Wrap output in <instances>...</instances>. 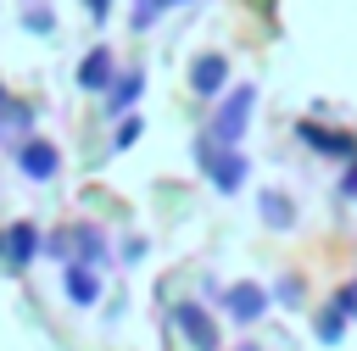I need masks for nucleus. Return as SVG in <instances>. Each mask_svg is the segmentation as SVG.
Segmentation results:
<instances>
[{
	"instance_id": "obj_1",
	"label": "nucleus",
	"mask_w": 357,
	"mask_h": 351,
	"mask_svg": "<svg viewBox=\"0 0 357 351\" xmlns=\"http://www.w3.org/2000/svg\"><path fill=\"white\" fill-rule=\"evenodd\" d=\"M251 106H257V95H251V89H234L229 106L218 111V134H212V139H218V145H234L240 128H245V117H251Z\"/></svg>"
},
{
	"instance_id": "obj_2",
	"label": "nucleus",
	"mask_w": 357,
	"mask_h": 351,
	"mask_svg": "<svg viewBox=\"0 0 357 351\" xmlns=\"http://www.w3.org/2000/svg\"><path fill=\"white\" fill-rule=\"evenodd\" d=\"M17 167H22L28 178H50V173H56V145H45V139H22Z\"/></svg>"
},
{
	"instance_id": "obj_3",
	"label": "nucleus",
	"mask_w": 357,
	"mask_h": 351,
	"mask_svg": "<svg viewBox=\"0 0 357 351\" xmlns=\"http://www.w3.org/2000/svg\"><path fill=\"white\" fill-rule=\"evenodd\" d=\"M173 318H178V329L190 334V345H195V351H212V345H218V329L206 323V312H201V306H178Z\"/></svg>"
},
{
	"instance_id": "obj_4",
	"label": "nucleus",
	"mask_w": 357,
	"mask_h": 351,
	"mask_svg": "<svg viewBox=\"0 0 357 351\" xmlns=\"http://www.w3.org/2000/svg\"><path fill=\"white\" fill-rule=\"evenodd\" d=\"M229 312H234L240 323L262 318V290H257V284H234V290H229Z\"/></svg>"
},
{
	"instance_id": "obj_5",
	"label": "nucleus",
	"mask_w": 357,
	"mask_h": 351,
	"mask_svg": "<svg viewBox=\"0 0 357 351\" xmlns=\"http://www.w3.org/2000/svg\"><path fill=\"white\" fill-rule=\"evenodd\" d=\"M106 78H112V50H95V56L78 67V84H84V89H100Z\"/></svg>"
},
{
	"instance_id": "obj_6",
	"label": "nucleus",
	"mask_w": 357,
	"mask_h": 351,
	"mask_svg": "<svg viewBox=\"0 0 357 351\" xmlns=\"http://www.w3.org/2000/svg\"><path fill=\"white\" fill-rule=\"evenodd\" d=\"M6 251H11V262H28V256L39 251V234H33V223H17V228L6 234Z\"/></svg>"
},
{
	"instance_id": "obj_7",
	"label": "nucleus",
	"mask_w": 357,
	"mask_h": 351,
	"mask_svg": "<svg viewBox=\"0 0 357 351\" xmlns=\"http://www.w3.org/2000/svg\"><path fill=\"white\" fill-rule=\"evenodd\" d=\"M223 72H229V67H223V56H206V61H195V72H190V78H195V89H201V95H212V89L223 84Z\"/></svg>"
},
{
	"instance_id": "obj_8",
	"label": "nucleus",
	"mask_w": 357,
	"mask_h": 351,
	"mask_svg": "<svg viewBox=\"0 0 357 351\" xmlns=\"http://www.w3.org/2000/svg\"><path fill=\"white\" fill-rule=\"evenodd\" d=\"M212 162V178H218V189H234L240 178H245V162L240 156H206Z\"/></svg>"
},
{
	"instance_id": "obj_9",
	"label": "nucleus",
	"mask_w": 357,
	"mask_h": 351,
	"mask_svg": "<svg viewBox=\"0 0 357 351\" xmlns=\"http://www.w3.org/2000/svg\"><path fill=\"white\" fill-rule=\"evenodd\" d=\"M67 295L73 301H95L100 295V284L89 279V267H67Z\"/></svg>"
},
{
	"instance_id": "obj_10",
	"label": "nucleus",
	"mask_w": 357,
	"mask_h": 351,
	"mask_svg": "<svg viewBox=\"0 0 357 351\" xmlns=\"http://www.w3.org/2000/svg\"><path fill=\"white\" fill-rule=\"evenodd\" d=\"M134 95H139V72H128L117 89H112V111H123V106H134Z\"/></svg>"
},
{
	"instance_id": "obj_11",
	"label": "nucleus",
	"mask_w": 357,
	"mask_h": 351,
	"mask_svg": "<svg viewBox=\"0 0 357 351\" xmlns=\"http://www.w3.org/2000/svg\"><path fill=\"white\" fill-rule=\"evenodd\" d=\"M167 6H173V0H139V11H134V28H145V22H151L156 11H167Z\"/></svg>"
},
{
	"instance_id": "obj_12",
	"label": "nucleus",
	"mask_w": 357,
	"mask_h": 351,
	"mask_svg": "<svg viewBox=\"0 0 357 351\" xmlns=\"http://www.w3.org/2000/svg\"><path fill=\"white\" fill-rule=\"evenodd\" d=\"M262 212H268V217H273V223H290V206H284V201H279V195H262Z\"/></svg>"
},
{
	"instance_id": "obj_13",
	"label": "nucleus",
	"mask_w": 357,
	"mask_h": 351,
	"mask_svg": "<svg viewBox=\"0 0 357 351\" xmlns=\"http://www.w3.org/2000/svg\"><path fill=\"white\" fill-rule=\"evenodd\" d=\"M89 17H106V0H89Z\"/></svg>"
}]
</instances>
